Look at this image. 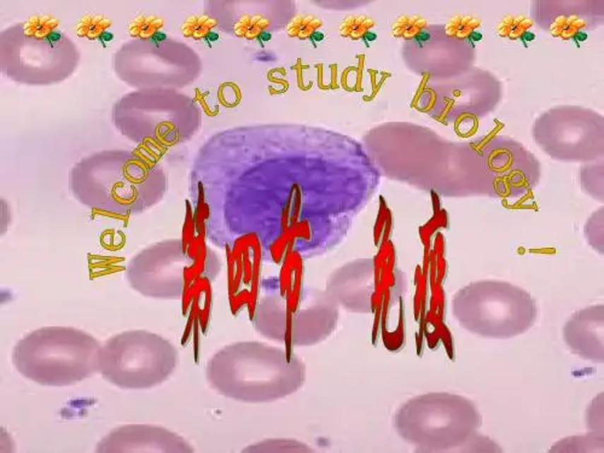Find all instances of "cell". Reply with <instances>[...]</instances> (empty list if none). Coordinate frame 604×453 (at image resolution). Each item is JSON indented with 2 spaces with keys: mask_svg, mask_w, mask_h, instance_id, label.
Segmentation results:
<instances>
[{
  "mask_svg": "<svg viewBox=\"0 0 604 453\" xmlns=\"http://www.w3.org/2000/svg\"><path fill=\"white\" fill-rule=\"evenodd\" d=\"M588 37V34L586 30H580V32H578V33L573 35L571 40L574 42L575 45L580 46V44H583L584 42H586Z\"/></svg>",
  "mask_w": 604,
  "mask_h": 453,
  "instance_id": "d4e9b609",
  "label": "cell"
},
{
  "mask_svg": "<svg viewBox=\"0 0 604 453\" xmlns=\"http://www.w3.org/2000/svg\"><path fill=\"white\" fill-rule=\"evenodd\" d=\"M114 39V35L112 32H103V33L100 34V37H98V42H100V45L107 46L109 42H112Z\"/></svg>",
  "mask_w": 604,
  "mask_h": 453,
  "instance_id": "83f0119b",
  "label": "cell"
},
{
  "mask_svg": "<svg viewBox=\"0 0 604 453\" xmlns=\"http://www.w3.org/2000/svg\"><path fill=\"white\" fill-rule=\"evenodd\" d=\"M219 40V34L217 32H209L206 37H203V42L206 45L212 46L214 42Z\"/></svg>",
  "mask_w": 604,
  "mask_h": 453,
  "instance_id": "f1b7e54d",
  "label": "cell"
},
{
  "mask_svg": "<svg viewBox=\"0 0 604 453\" xmlns=\"http://www.w3.org/2000/svg\"><path fill=\"white\" fill-rule=\"evenodd\" d=\"M206 379L218 394L246 404L285 399L302 388L306 366L285 349L263 342L231 343L213 354Z\"/></svg>",
  "mask_w": 604,
  "mask_h": 453,
  "instance_id": "6da1fadb",
  "label": "cell"
},
{
  "mask_svg": "<svg viewBox=\"0 0 604 453\" xmlns=\"http://www.w3.org/2000/svg\"><path fill=\"white\" fill-rule=\"evenodd\" d=\"M482 417L470 399L447 392L417 395L398 408L393 427L403 440L421 452H500L479 429Z\"/></svg>",
  "mask_w": 604,
  "mask_h": 453,
  "instance_id": "7a4b0ae2",
  "label": "cell"
},
{
  "mask_svg": "<svg viewBox=\"0 0 604 453\" xmlns=\"http://www.w3.org/2000/svg\"><path fill=\"white\" fill-rule=\"evenodd\" d=\"M434 34L432 32L430 28H425V30H422L420 33L417 34L416 37L411 39L410 42L413 44V46H416L418 49H422L425 44H428V42H432V39H433Z\"/></svg>",
  "mask_w": 604,
  "mask_h": 453,
  "instance_id": "44dd1931",
  "label": "cell"
},
{
  "mask_svg": "<svg viewBox=\"0 0 604 453\" xmlns=\"http://www.w3.org/2000/svg\"><path fill=\"white\" fill-rule=\"evenodd\" d=\"M534 39H535V34L532 33V32H525V33L522 34L521 37H519V40L522 42V45L528 46V44L533 42Z\"/></svg>",
  "mask_w": 604,
  "mask_h": 453,
  "instance_id": "4316f807",
  "label": "cell"
},
{
  "mask_svg": "<svg viewBox=\"0 0 604 453\" xmlns=\"http://www.w3.org/2000/svg\"><path fill=\"white\" fill-rule=\"evenodd\" d=\"M533 25V22L523 16H507L497 25V32L502 37L519 39Z\"/></svg>",
  "mask_w": 604,
  "mask_h": 453,
  "instance_id": "ac0fdd59",
  "label": "cell"
},
{
  "mask_svg": "<svg viewBox=\"0 0 604 453\" xmlns=\"http://www.w3.org/2000/svg\"><path fill=\"white\" fill-rule=\"evenodd\" d=\"M186 258L183 245L163 242L143 250L129 262L126 278L141 295L155 300H178L186 288Z\"/></svg>",
  "mask_w": 604,
  "mask_h": 453,
  "instance_id": "ba28073f",
  "label": "cell"
},
{
  "mask_svg": "<svg viewBox=\"0 0 604 453\" xmlns=\"http://www.w3.org/2000/svg\"><path fill=\"white\" fill-rule=\"evenodd\" d=\"M98 453H192L185 437L153 424H125L109 432L97 444Z\"/></svg>",
  "mask_w": 604,
  "mask_h": 453,
  "instance_id": "9c48e42d",
  "label": "cell"
},
{
  "mask_svg": "<svg viewBox=\"0 0 604 453\" xmlns=\"http://www.w3.org/2000/svg\"><path fill=\"white\" fill-rule=\"evenodd\" d=\"M215 23L217 22L209 18V17H191L183 25L184 35L196 37V39H201V37L203 39L209 32H212L213 27L215 25Z\"/></svg>",
  "mask_w": 604,
  "mask_h": 453,
  "instance_id": "ffe728a7",
  "label": "cell"
},
{
  "mask_svg": "<svg viewBox=\"0 0 604 453\" xmlns=\"http://www.w3.org/2000/svg\"><path fill=\"white\" fill-rule=\"evenodd\" d=\"M452 314L469 333L508 340L533 328L538 311L525 289L503 281H479L454 294Z\"/></svg>",
  "mask_w": 604,
  "mask_h": 453,
  "instance_id": "277c9868",
  "label": "cell"
},
{
  "mask_svg": "<svg viewBox=\"0 0 604 453\" xmlns=\"http://www.w3.org/2000/svg\"><path fill=\"white\" fill-rule=\"evenodd\" d=\"M321 27H323V21L317 17L312 15H299L288 23L287 32L290 37L306 40Z\"/></svg>",
  "mask_w": 604,
  "mask_h": 453,
  "instance_id": "5bb4252c",
  "label": "cell"
},
{
  "mask_svg": "<svg viewBox=\"0 0 604 453\" xmlns=\"http://www.w3.org/2000/svg\"><path fill=\"white\" fill-rule=\"evenodd\" d=\"M375 25V22L367 16H348L340 23L338 30L342 37L350 39H362Z\"/></svg>",
  "mask_w": 604,
  "mask_h": 453,
  "instance_id": "9a60e30c",
  "label": "cell"
},
{
  "mask_svg": "<svg viewBox=\"0 0 604 453\" xmlns=\"http://www.w3.org/2000/svg\"><path fill=\"white\" fill-rule=\"evenodd\" d=\"M178 349L170 340L148 330H127L102 343L98 374L124 391H146L174 374Z\"/></svg>",
  "mask_w": 604,
  "mask_h": 453,
  "instance_id": "5b68a950",
  "label": "cell"
},
{
  "mask_svg": "<svg viewBox=\"0 0 604 453\" xmlns=\"http://www.w3.org/2000/svg\"><path fill=\"white\" fill-rule=\"evenodd\" d=\"M377 40V34L375 32H372V30H369L367 33L364 34L362 37V42L365 44L367 47L372 44V42H376Z\"/></svg>",
  "mask_w": 604,
  "mask_h": 453,
  "instance_id": "484cf974",
  "label": "cell"
},
{
  "mask_svg": "<svg viewBox=\"0 0 604 453\" xmlns=\"http://www.w3.org/2000/svg\"><path fill=\"white\" fill-rule=\"evenodd\" d=\"M325 34L324 32H321V30H317V32H314V33L309 37V42L313 44V45H317L319 42H323L324 40Z\"/></svg>",
  "mask_w": 604,
  "mask_h": 453,
  "instance_id": "f546056e",
  "label": "cell"
},
{
  "mask_svg": "<svg viewBox=\"0 0 604 453\" xmlns=\"http://www.w3.org/2000/svg\"><path fill=\"white\" fill-rule=\"evenodd\" d=\"M563 340L572 352L588 362L604 363V306L583 308L567 320Z\"/></svg>",
  "mask_w": 604,
  "mask_h": 453,
  "instance_id": "8fae6325",
  "label": "cell"
},
{
  "mask_svg": "<svg viewBox=\"0 0 604 453\" xmlns=\"http://www.w3.org/2000/svg\"><path fill=\"white\" fill-rule=\"evenodd\" d=\"M243 452H312V449L296 439H268L248 446Z\"/></svg>",
  "mask_w": 604,
  "mask_h": 453,
  "instance_id": "4fadbf2b",
  "label": "cell"
},
{
  "mask_svg": "<svg viewBox=\"0 0 604 453\" xmlns=\"http://www.w3.org/2000/svg\"><path fill=\"white\" fill-rule=\"evenodd\" d=\"M604 437L588 432L584 437L562 439L551 447L550 452H603Z\"/></svg>",
  "mask_w": 604,
  "mask_h": 453,
  "instance_id": "7c38bea8",
  "label": "cell"
},
{
  "mask_svg": "<svg viewBox=\"0 0 604 453\" xmlns=\"http://www.w3.org/2000/svg\"><path fill=\"white\" fill-rule=\"evenodd\" d=\"M256 42H258L260 46L266 45L267 42H270L272 40V33L270 30H266L261 32V33L259 34L258 37H256Z\"/></svg>",
  "mask_w": 604,
  "mask_h": 453,
  "instance_id": "cb8c5ba5",
  "label": "cell"
},
{
  "mask_svg": "<svg viewBox=\"0 0 604 453\" xmlns=\"http://www.w3.org/2000/svg\"><path fill=\"white\" fill-rule=\"evenodd\" d=\"M338 310L324 291L302 295L300 305L292 306L280 295H268L256 306L254 326L272 341L309 347L325 341L335 331Z\"/></svg>",
  "mask_w": 604,
  "mask_h": 453,
  "instance_id": "8992f818",
  "label": "cell"
},
{
  "mask_svg": "<svg viewBox=\"0 0 604 453\" xmlns=\"http://www.w3.org/2000/svg\"><path fill=\"white\" fill-rule=\"evenodd\" d=\"M102 343L71 326H44L13 346L11 362L17 372L39 386H76L98 374Z\"/></svg>",
  "mask_w": 604,
  "mask_h": 453,
  "instance_id": "3957f363",
  "label": "cell"
},
{
  "mask_svg": "<svg viewBox=\"0 0 604 453\" xmlns=\"http://www.w3.org/2000/svg\"><path fill=\"white\" fill-rule=\"evenodd\" d=\"M588 430L603 437V393L597 395L586 411Z\"/></svg>",
  "mask_w": 604,
  "mask_h": 453,
  "instance_id": "d6986e66",
  "label": "cell"
},
{
  "mask_svg": "<svg viewBox=\"0 0 604 453\" xmlns=\"http://www.w3.org/2000/svg\"><path fill=\"white\" fill-rule=\"evenodd\" d=\"M480 21L474 17L457 15L446 23V34L454 39H467L474 30H478Z\"/></svg>",
  "mask_w": 604,
  "mask_h": 453,
  "instance_id": "e0dca14e",
  "label": "cell"
},
{
  "mask_svg": "<svg viewBox=\"0 0 604 453\" xmlns=\"http://www.w3.org/2000/svg\"><path fill=\"white\" fill-rule=\"evenodd\" d=\"M427 21L421 16H408L404 15L396 20L393 25V34L396 37H405L411 40L417 34L427 28Z\"/></svg>",
  "mask_w": 604,
  "mask_h": 453,
  "instance_id": "2e32d148",
  "label": "cell"
},
{
  "mask_svg": "<svg viewBox=\"0 0 604 453\" xmlns=\"http://www.w3.org/2000/svg\"><path fill=\"white\" fill-rule=\"evenodd\" d=\"M167 40V34L163 33V32H160V30H156L153 35H151L150 39H149V42H151V45L156 46V47H160L162 42H166Z\"/></svg>",
  "mask_w": 604,
  "mask_h": 453,
  "instance_id": "7402d4cb",
  "label": "cell"
},
{
  "mask_svg": "<svg viewBox=\"0 0 604 453\" xmlns=\"http://www.w3.org/2000/svg\"><path fill=\"white\" fill-rule=\"evenodd\" d=\"M338 308L350 313L374 311L375 267L369 260L350 264L336 271L326 283L324 291Z\"/></svg>",
  "mask_w": 604,
  "mask_h": 453,
  "instance_id": "30bf717a",
  "label": "cell"
},
{
  "mask_svg": "<svg viewBox=\"0 0 604 453\" xmlns=\"http://www.w3.org/2000/svg\"><path fill=\"white\" fill-rule=\"evenodd\" d=\"M71 187L80 202L119 216L150 208L165 192L162 179L144 171L80 172Z\"/></svg>",
  "mask_w": 604,
  "mask_h": 453,
  "instance_id": "52a82bcc",
  "label": "cell"
},
{
  "mask_svg": "<svg viewBox=\"0 0 604 453\" xmlns=\"http://www.w3.org/2000/svg\"><path fill=\"white\" fill-rule=\"evenodd\" d=\"M481 40H482V33L479 30H476L466 39V42H467L468 45L471 46V49H475L476 44L481 42Z\"/></svg>",
  "mask_w": 604,
  "mask_h": 453,
  "instance_id": "603a6c76",
  "label": "cell"
}]
</instances>
